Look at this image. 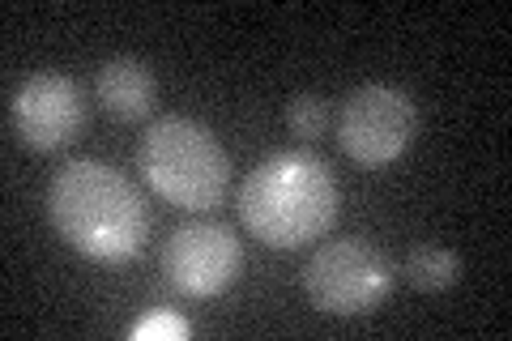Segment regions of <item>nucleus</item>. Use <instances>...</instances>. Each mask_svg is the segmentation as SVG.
Segmentation results:
<instances>
[{"label":"nucleus","instance_id":"f257e3e1","mask_svg":"<svg viewBox=\"0 0 512 341\" xmlns=\"http://www.w3.org/2000/svg\"><path fill=\"white\" fill-rule=\"evenodd\" d=\"M47 214L73 252L99 265L133 261L150 239L146 197L128 184V175L94 158H73L52 175Z\"/></svg>","mask_w":512,"mask_h":341},{"label":"nucleus","instance_id":"f03ea898","mask_svg":"<svg viewBox=\"0 0 512 341\" xmlns=\"http://www.w3.org/2000/svg\"><path fill=\"white\" fill-rule=\"evenodd\" d=\"M239 218L274 252L308 248L338 222V180L312 150H278L239 188Z\"/></svg>","mask_w":512,"mask_h":341},{"label":"nucleus","instance_id":"7ed1b4c3","mask_svg":"<svg viewBox=\"0 0 512 341\" xmlns=\"http://www.w3.org/2000/svg\"><path fill=\"white\" fill-rule=\"evenodd\" d=\"M146 184L175 209H214L231 184V158L205 124L188 116H158L137 145Z\"/></svg>","mask_w":512,"mask_h":341},{"label":"nucleus","instance_id":"20e7f679","mask_svg":"<svg viewBox=\"0 0 512 341\" xmlns=\"http://www.w3.org/2000/svg\"><path fill=\"white\" fill-rule=\"evenodd\" d=\"M393 286V265L367 239H329L312 252L303 269V290L316 312L329 316H367L384 303Z\"/></svg>","mask_w":512,"mask_h":341},{"label":"nucleus","instance_id":"39448f33","mask_svg":"<svg viewBox=\"0 0 512 341\" xmlns=\"http://www.w3.org/2000/svg\"><path fill=\"white\" fill-rule=\"evenodd\" d=\"M414 133H419V107L397 86L367 81V86L350 90V99L342 103L338 145L359 167H389L414 145Z\"/></svg>","mask_w":512,"mask_h":341},{"label":"nucleus","instance_id":"423d86ee","mask_svg":"<svg viewBox=\"0 0 512 341\" xmlns=\"http://www.w3.org/2000/svg\"><path fill=\"white\" fill-rule=\"evenodd\" d=\"M244 269V248L227 222H188L163 243V273L188 299H214L231 290Z\"/></svg>","mask_w":512,"mask_h":341},{"label":"nucleus","instance_id":"0eeeda50","mask_svg":"<svg viewBox=\"0 0 512 341\" xmlns=\"http://www.w3.org/2000/svg\"><path fill=\"white\" fill-rule=\"evenodd\" d=\"M9 116H13V133L30 150H39V154L64 150L86 124L82 86L64 73H30L13 90Z\"/></svg>","mask_w":512,"mask_h":341},{"label":"nucleus","instance_id":"6e6552de","mask_svg":"<svg viewBox=\"0 0 512 341\" xmlns=\"http://www.w3.org/2000/svg\"><path fill=\"white\" fill-rule=\"evenodd\" d=\"M154 94H158V81L150 73V64H141L133 56H111L94 73V99H99L107 116H116L124 124L146 120L154 111Z\"/></svg>","mask_w":512,"mask_h":341},{"label":"nucleus","instance_id":"1a4fd4ad","mask_svg":"<svg viewBox=\"0 0 512 341\" xmlns=\"http://www.w3.org/2000/svg\"><path fill=\"white\" fill-rule=\"evenodd\" d=\"M406 282L414 290H427V295H436V290H448L457 278H461V256L453 248H440V243H423V248H414L406 256Z\"/></svg>","mask_w":512,"mask_h":341},{"label":"nucleus","instance_id":"9d476101","mask_svg":"<svg viewBox=\"0 0 512 341\" xmlns=\"http://www.w3.org/2000/svg\"><path fill=\"white\" fill-rule=\"evenodd\" d=\"M286 124H291L295 137L316 141L329 128V103L320 99V94H295V99L286 103Z\"/></svg>","mask_w":512,"mask_h":341},{"label":"nucleus","instance_id":"9b49d317","mask_svg":"<svg viewBox=\"0 0 512 341\" xmlns=\"http://www.w3.org/2000/svg\"><path fill=\"white\" fill-rule=\"evenodd\" d=\"M128 337L133 341H150V337L154 341H184V337H192V324L184 316H175V312H154L146 320H137Z\"/></svg>","mask_w":512,"mask_h":341}]
</instances>
